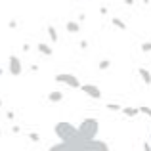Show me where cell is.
I'll return each instance as SVG.
<instances>
[{
	"label": "cell",
	"instance_id": "603a6c76",
	"mask_svg": "<svg viewBox=\"0 0 151 151\" xmlns=\"http://www.w3.org/2000/svg\"><path fill=\"white\" fill-rule=\"evenodd\" d=\"M144 151H151V144H147V142H144Z\"/></svg>",
	"mask_w": 151,
	"mask_h": 151
},
{
	"label": "cell",
	"instance_id": "7402d4cb",
	"mask_svg": "<svg viewBox=\"0 0 151 151\" xmlns=\"http://www.w3.org/2000/svg\"><path fill=\"white\" fill-rule=\"evenodd\" d=\"M12 132H14V134H19V132H21V128H19V126H12Z\"/></svg>",
	"mask_w": 151,
	"mask_h": 151
},
{
	"label": "cell",
	"instance_id": "52a82bcc",
	"mask_svg": "<svg viewBox=\"0 0 151 151\" xmlns=\"http://www.w3.org/2000/svg\"><path fill=\"white\" fill-rule=\"evenodd\" d=\"M121 113L124 115V117H128V119H134V117L140 115V107H122Z\"/></svg>",
	"mask_w": 151,
	"mask_h": 151
},
{
	"label": "cell",
	"instance_id": "44dd1931",
	"mask_svg": "<svg viewBox=\"0 0 151 151\" xmlns=\"http://www.w3.org/2000/svg\"><path fill=\"white\" fill-rule=\"evenodd\" d=\"M81 48H82V50L88 48V40H81Z\"/></svg>",
	"mask_w": 151,
	"mask_h": 151
},
{
	"label": "cell",
	"instance_id": "277c9868",
	"mask_svg": "<svg viewBox=\"0 0 151 151\" xmlns=\"http://www.w3.org/2000/svg\"><path fill=\"white\" fill-rule=\"evenodd\" d=\"M8 69H10V73L14 75V77H19V75L23 73V65H21V59L17 58V55H8Z\"/></svg>",
	"mask_w": 151,
	"mask_h": 151
},
{
	"label": "cell",
	"instance_id": "5bb4252c",
	"mask_svg": "<svg viewBox=\"0 0 151 151\" xmlns=\"http://www.w3.org/2000/svg\"><path fill=\"white\" fill-rule=\"evenodd\" d=\"M48 37H50L52 42H58V31H55V27L48 25Z\"/></svg>",
	"mask_w": 151,
	"mask_h": 151
},
{
	"label": "cell",
	"instance_id": "83f0119b",
	"mask_svg": "<svg viewBox=\"0 0 151 151\" xmlns=\"http://www.w3.org/2000/svg\"><path fill=\"white\" fill-rule=\"evenodd\" d=\"M0 136H2V130H0Z\"/></svg>",
	"mask_w": 151,
	"mask_h": 151
},
{
	"label": "cell",
	"instance_id": "7a4b0ae2",
	"mask_svg": "<svg viewBox=\"0 0 151 151\" xmlns=\"http://www.w3.org/2000/svg\"><path fill=\"white\" fill-rule=\"evenodd\" d=\"M54 132H55V136L59 138V142H71L73 138H77V136H78L77 126L71 124V122H67V121H59V122H55Z\"/></svg>",
	"mask_w": 151,
	"mask_h": 151
},
{
	"label": "cell",
	"instance_id": "ac0fdd59",
	"mask_svg": "<svg viewBox=\"0 0 151 151\" xmlns=\"http://www.w3.org/2000/svg\"><path fill=\"white\" fill-rule=\"evenodd\" d=\"M140 48H142V52H151V42H144Z\"/></svg>",
	"mask_w": 151,
	"mask_h": 151
},
{
	"label": "cell",
	"instance_id": "e0dca14e",
	"mask_svg": "<svg viewBox=\"0 0 151 151\" xmlns=\"http://www.w3.org/2000/svg\"><path fill=\"white\" fill-rule=\"evenodd\" d=\"M29 140L31 142H40V134H38V132H31L29 134Z\"/></svg>",
	"mask_w": 151,
	"mask_h": 151
},
{
	"label": "cell",
	"instance_id": "4fadbf2b",
	"mask_svg": "<svg viewBox=\"0 0 151 151\" xmlns=\"http://www.w3.org/2000/svg\"><path fill=\"white\" fill-rule=\"evenodd\" d=\"M111 23H113L117 29H121V31H124V29H126V23L122 21V19H119V17H113V19H111Z\"/></svg>",
	"mask_w": 151,
	"mask_h": 151
},
{
	"label": "cell",
	"instance_id": "8fae6325",
	"mask_svg": "<svg viewBox=\"0 0 151 151\" xmlns=\"http://www.w3.org/2000/svg\"><path fill=\"white\" fill-rule=\"evenodd\" d=\"M138 73H140V77H142V81L145 82V84H151V73L147 69H145V67H140V69H138Z\"/></svg>",
	"mask_w": 151,
	"mask_h": 151
},
{
	"label": "cell",
	"instance_id": "484cf974",
	"mask_svg": "<svg viewBox=\"0 0 151 151\" xmlns=\"http://www.w3.org/2000/svg\"><path fill=\"white\" fill-rule=\"evenodd\" d=\"M142 2H144V4H149V0H142Z\"/></svg>",
	"mask_w": 151,
	"mask_h": 151
},
{
	"label": "cell",
	"instance_id": "30bf717a",
	"mask_svg": "<svg viewBox=\"0 0 151 151\" xmlns=\"http://www.w3.org/2000/svg\"><path fill=\"white\" fill-rule=\"evenodd\" d=\"M63 100V92H58V90H54V92L48 94V101L50 103H59Z\"/></svg>",
	"mask_w": 151,
	"mask_h": 151
},
{
	"label": "cell",
	"instance_id": "2e32d148",
	"mask_svg": "<svg viewBox=\"0 0 151 151\" xmlns=\"http://www.w3.org/2000/svg\"><path fill=\"white\" fill-rule=\"evenodd\" d=\"M105 107H107V109H109V111H121V109H122V107L119 105V103H107Z\"/></svg>",
	"mask_w": 151,
	"mask_h": 151
},
{
	"label": "cell",
	"instance_id": "f1b7e54d",
	"mask_svg": "<svg viewBox=\"0 0 151 151\" xmlns=\"http://www.w3.org/2000/svg\"><path fill=\"white\" fill-rule=\"evenodd\" d=\"M0 75H2V69H0Z\"/></svg>",
	"mask_w": 151,
	"mask_h": 151
},
{
	"label": "cell",
	"instance_id": "f546056e",
	"mask_svg": "<svg viewBox=\"0 0 151 151\" xmlns=\"http://www.w3.org/2000/svg\"><path fill=\"white\" fill-rule=\"evenodd\" d=\"M77 2H81V0H77Z\"/></svg>",
	"mask_w": 151,
	"mask_h": 151
},
{
	"label": "cell",
	"instance_id": "d6986e66",
	"mask_svg": "<svg viewBox=\"0 0 151 151\" xmlns=\"http://www.w3.org/2000/svg\"><path fill=\"white\" fill-rule=\"evenodd\" d=\"M8 27H10V29H15V27H17V21H15V19H12V21L8 23Z\"/></svg>",
	"mask_w": 151,
	"mask_h": 151
},
{
	"label": "cell",
	"instance_id": "4dcf8cb0",
	"mask_svg": "<svg viewBox=\"0 0 151 151\" xmlns=\"http://www.w3.org/2000/svg\"><path fill=\"white\" fill-rule=\"evenodd\" d=\"M149 138H151V134H149Z\"/></svg>",
	"mask_w": 151,
	"mask_h": 151
},
{
	"label": "cell",
	"instance_id": "9c48e42d",
	"mask_svg": "<svg viewBox=\"0 0 151 151\" xmlns=\"http://www.w3.org/2000/svg\"><path fill=\"white\" fill-rule=\"evenodd\" d=\"M37 50L40 52L42 55H52V54H54V50H52V46H48L46 42H38V44H37Z\"/></svg>",
	"mask_w": 151,
	"mask_h": 151
},
{
	"label": "cell",
	"instance_id": "ffe728a7",
	"mask_svg": "<svg viewBox=\"0 0 151 151\" xmlns=\"http://www.w3.org/2000/svg\"><path fill=\"white\" fill-rule=\"evenodd\" d=\"M14 117H15V115H14V111H6V119H10V121H14Z\"/></svg>",
	"mask_w": 151,
	"mask_h": 151
},
{
	"label": "cell",
	"instance_id": "4316f807",
	"mask_svg": "<svg viewBox=\"0 0 151 151\" xmlns=\"http://www.w3.org/2000/svg\"><path fill=\"white\" fill-rule=\"evenodd\" d=\"M0 107H2V98H0Z\"/></svg>",
	"mask_w": 151,
	"mask_h": 151
},
{
	"label": "cell",
	"instance_id": "d4e9b609",
	"mask_svg": "<svg viewBox=\"0 0 151 151\" xmlns=\"http://www.w3.org/2000/svg\"><path fill=\"white\" fill-rule=\"evenodd\" d=\"M124 4H128V6H132V4H134V0H124Z\"/></svg>",
	"mask_w": 151,
	"mask_h": 151
},
{
	"label": "cell",
	"instance_id": "7c38bea8",
	"mask_svg": "<svg viewBox=\"0 0 151 151\" xmlns=\"http://www.w3.org/2000/svg\"><path fill=\"white\" fill-rule=\"evenodd\" d=\"M65 29H67V33H78V31H81V25H78L77 21H67Z\"/></svg>",
	"mask_w": 151,
	"mask_h": 151
},
{
	"label": "cell",
	"instance_id": "6da1fadb",
	"mask_svg": "<svg viewBox=\"0 0 151 151\" xmlns=\"http://www.w3.org/2000/svg\"><path fill=\"white\" fill-rule=\"evenodd\" d=\"M77 130H78V138H81L82 142L96 140L98 130H100V122H98L96 119H84V121L77 126Z\"/></svg>",
	"mask_w": 151,
	"mask_h": 151
},
{
	"label": "cell",
	"instance_id": "cb8c5ba5",
	"mask_svg": "<svg viewBox=\"0 0 151 151\" xmlns=\"http://www.w3.org/2000/svg\"><path fill=\"white\" fill-rule=\"evenodd\" d=\"M100 14H101V15H105V14H107V8H105V6L100 8Z\"/></svg>",
	"mask_w": 151,
	"mask_h": 151
},
{
	"label": "cell",
	"instance_id": "3957f363",
	"mask_svg": "<svg viewBox=\"0 0 151 151\" xmlns=\"http://www.w3.org/2000/svg\"><path fill=\"white\" fill-rule=\"evenodd\" d=\"M55 82H63V84H67V86H71V88H81V81H78L75 75H71V73H58L55 75Z\"/></svg>",
	"mask_w": 151,
	"mask_h": 151
},
{
	"label": "cell",
	"instance_id": "8992f818",
	"mask_svg": "<svg viewBox=\"0 0 151 151\" xmlns=\"http://www.w3.org/2000/svg\"><path fill=\"white\" fill-rule=\"evenodd\" d=\"M81 90L86 94V96L94 98V100H100V98H101V90L98 88L96 84H82V86H81Z\"/></svg>",
	"mask_w": 151,
	"mask_h": 151
},
{
	"label": "cell",
	"instance_id": "5b68a950",
	"mask_svg": "<svg viewBox=\"0 0 151 151\" xmlns=\"http://www.w3.org/2000/svg\"><path fill=\"white\" fill-rule=\"evenodd\" d=\"M82 149H84V151H109V145H107V142L98 140V138H96V140L84 142Z\"/></svg>",
	"mask_w": 151,
	"mask_h": 151
},
{
	"label": "cell",
	"instance_id": "ba28073f",
	"mask_svg": "<svg viewBox=\"0 0 151 151\" xmlns=\"http://www.w3.org/2000/svg\"><path fill=\"white\" fill-rule=\"evenodd\" d=\"M48 151H73V149H71V145L67 144V142H58V144L50 145Z\"/></svg>",
	"mask_w": 151,
	"mask_h": 151
},
{
	"label": "cell",
	"instance_id": "9a60e30c",
	"mask_svg": "<svg viewBox=\"0 0 151 151\" xmlns=\"http://www.w3.org/2000/svg\"><path fill=\"white\" fill-rule=\"evenodd\" d=\"M98 67H100L101 71H105V69H109V67H111V61H109V59H101V61L98 63Z\"/></svg>",
	"mask_w": 151,
	"mask_h": 151
}]
</instances>
